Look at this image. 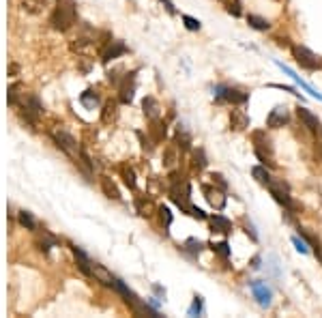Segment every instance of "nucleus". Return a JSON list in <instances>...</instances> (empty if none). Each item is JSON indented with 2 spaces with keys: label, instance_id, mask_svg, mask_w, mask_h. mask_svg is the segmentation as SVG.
I'll return each mask as SVG.
<instances>
[{
  "label": "nucleus",
  "instance_id": "22",
  "mask_svg": "<svg viewBox=\"0 0 322 318\" xmlns=\"http://www.w3.org/2000/svg\"><path fill=\"white\" fill-rule=\"evenodd\" d=\"M93 277L97 282H101L103 286H114V282H116V277L112 275L103 265H97V262L93 265Z\"/></svg>",
  "mask_w": 322,
  "mask_h": 318
},
{
  "label": "nucleus",
  "instance_id": "11",
  "mask_svg": "<svg viewBox=\"0 0 322 318\" xmlns=\"http://www.w3.org/2000/svg\"><path fill=\"white\" fill-rule=\"evenodd\" d=\"M133 93H135V71L127 73L123 77V82L118 84V99H120V103H131L133 101Z\"/></svg>",
  "mask_w": 322,
  "mask_h": 318
},
{
  "label": "nucleus",
  "instance_id": "23",
  "mask_svg": "<svg viewBox=\"0 0 322 318\" xmlns=\"http://www.w3.org/2000/svg\"><path fill=\"white\" fill-rule=\"evenodd\" d=\"M168 133V125L161 121V118H155V121H150V127H148V136L152 138V142H161L166 138Z\"/></svg>",
  "mask_w": 322,
  "mask_h": 318
},
{
  "label": "nucleus",
  "instance_id": "3",
  "mask_svg": "<svg viewBox=\"0 0 322 318\" xmlns=\"http://www.w3.org/2000/svg\"><path fill=\"white\" fill-rule=\"evenodd\" d=\"M18 103H20L22 118H26V123L30 125H35L39 121V116L43 114V103L35 93H24Z\"/></svg>",
  "mask_w": 322,
  "mask_h": 318
},
{
  "label": "nucleus",
  "instance_id": "37",
  "mask_svg": "<svg viewBox=\"0 0 322 318\" xmlns=\"http://www.w3.org/2000/svg\"><path fill=\"white\" fill-rule=\"evenodd\" d=\"M211 250L217 254V256H221L223 260L230 256V245L228 241H219V243H211Z\"/></svg>",
  "mask_w": 322,
  "mask_h": 318
},
{
  "label": "nucleus",
  "instance_id": "20",
  "mask_svg": "<svg viewBox=\"0 0 322 318\" xmlns=\"http://www.w3.org/2000/svg\"><path fill=\"white\" fill-rule=\"evenodd\" d=\"M82 28H84V33L77 35L73 41H71V50H82V47H86L91 41H95V33L91 30V26H88V24H82Z\"/></svg>",
  "mask_w": 322,
  "mask_h": 318
},
{
  "label": "nucleus",
  "instance_id": "15",
  "mask_svg": "<svg viewBox=\"0 0 322 318\" xmlns=\"http://www.w3.org/2000/svg\"><path fill=\"white\" fill-rule=\"evenodd\" d=\"M142 112H144V116H146L148 121H155V118H159L161 116L159 101L155 97H150V95H146V97L142 99Z\"/></svg>",
  "mask_w": 322,
  "mask_h": 318
},
{
  "label": "nucleus",
  "instance_id": "21",
  "mask_svg": "<svg viewBox=\"0 0 322 318\" xmlns=\"http://www.w3.org/2000/svg\"><path fill=\"white\" fill-rule=\"evenodd\" d=\"M135 211H138L142 217H150L152 213L157 211V206H155V202H152L150 198H146V196H138V198H135Z\"/></svg>",
  "mask_w": 322,
  "mask_h": 318
},
{
  "label": "nucleus",
  "instance_id": "6",
  "mask_svg": "<svg viewBox=\"0 0 322 318\" xmlns=\"http://www.w3.org/2000/svg\"><path fill=\"white\" fill-rule=\"evenodd\" d=\"M249 95L240 89H234V86H217L215 89V101L219 103H232V106H243L247 103Z\"/></svg>",
  "mask_w": 322,
  "mask_h": 318
},
{
  "label": "nucleus",
  "instance_id": "8",
  "mask_svg": "<svg viewBox=\"0 0 322 318\" xmlns=\"http://www.w3.org/2000/svg\"><path fill=\"white\" fill-rule=\"evenodd\" d=\"M269 192H271V196L275 198V200L284 206V209H288V211H292L294 206H292V198H290V187H288V183H284V181H279V179H271V183H269Z\"/></svg>",
  "mask_w": 322,
  "mask_h": 318
},
{
  "label": "nucleus",
  "instance_id": "29",
  "mask_svg": "<svg viewBox=\"0 0 322 318\" xmlns=\"http://www.w3.org/2000/svg\"><path fill=\"white\" fill-rule=\"evenodd\" d=\"M120 177H123L125 185H127L129 189H135V187H138V181H135V170H133L129 164L120 166Z\"/></svg>",
  "mask_w": 322,
  "mask_h": 318
},
{
  "label": "nucleus",
  "instance_id": "24",
  "mask_svg": "<svg viewBox=\"0 0 322 318\" xmlns=\"http://www.w3.org/2000/svg\"><path fill=\"white\" fill-rule=\"evenodd\" d=\"M183 250L189 254V256H200V254L204 252V243L200 241V238H196V236H189L187 241L183 243Z\"/></svg>",
  "mask_w": 322,
  "mask_h": 318
},
{
  "label": "nucleus",
  "instance_id": "43",
  "mask_svg": "<svg viewBox=\"0 0 322 318\" xmlns=\"http://www.w3.org/2000/svg\"><path fill=\"white\" fill-rule=\"evenodd\" d=\"M292 243H294V248L299 250L301 254H307V252H309V245H307V241H305V238H299V236H292Z\"/></svg>",
  "mask_w": 322,
  "mask_h": 318
},
{
  "label": "nucleus",
  "instance_id": "16",
  "mask_svg": "<svg viewBox=\"0 0 322 318\" xmlns=\"http://www.w3.org/2000/svg\"><path fill=\"white\" fill-rule=\"evenodd\" d=\"M71 252H73V258H75V265H77L79 271H82L84 275H93V262H91V258H88L86 254L77 248V245H71Z\"/></svg>",
  "mask_w": 322,
  "mask_h": 318
},
{
  "label": "nucleus",
  "instance_id": "50",
  "mask_svg": "<svg viewBox=\"0 0 322 318\" xmlns=\"http://www.w3.org/2000/svg\"><path fill=\"white\" fill-rule=\"evenodd\" d=\"M152 290H155L157 295H161V297H166V290L161 288V286H157V284H155V286H152Z\"/></svg>",
  "mask_w": 322,
  "mask_h": 318
},
{
  "label": "nucleus",
  "instance_id": "9",
  "mask_svg": "<svg viewBox=\"0 0 322 318\" xmlns=\"http://www.w3.org/2000/svg\"><path fill=\"white\" fill-rule=\"evenodd\" d=\"M202 194H204V198H206V202L213 206V209H217V211H221V209H225V204H228V196H225V192L223 189H219L217 185H202Z\"/></svg>",
  "mask_w": 322,
  "mask_h": 318
},
{
  "label": "nucleus",
  "instance_id": "4",
  "mask_svg": "<svg viewBox=\"0 0 322 318\" xmlns=\"http://www.w3.org/2000/svg\"><path fill=\"white\" fill-rule=\"evenodd\" d=\"M172 187H170V198L172 202L179 206L181 211H185V206L189 204V198H191V187L187 181H179V174H172Z\"/></svg>",
  "mask_w": 322,
  "mask_h": 318
},
{
  "label": "nucleus",
  "instance_id": "30",
  "mask_svg": "<svg viewBox=\"0 0 322 318\" xmlns=\"http://www.w3.org/2000/svg\"><path fill=\"white\" fill-rule=\"evenodd\" d=\"M252 177L260 183V185H264V187H267L269 183H271V179H273L271 172L267 170V166H254V168H252Z\"/></svg>",
  "mask_w": 322,
  "mask_h": 318
},
{
  "label": "nucleus",
  "instance_id": "38",
  "mask_svg": "<svg viewBox=\"0 0 322 318\" xmlns=\"http://www.w3.org/2000/svg\"><path fill=\"white\" fill-rule=\"evenodd\" d=\"M20 224L26 230H37V221L28 211H20Z\"/></svg>",
  "mask_w": 322,
  "mask_h": 318
},
{
  "label": "nucleus",
  "instance_id": "19",
  "mask_svg": "<svg viewBox=\"0 0 322 318\" xmlns=\"http://www.w3.org/2000/svg\"><path fill=\"white\" fill-rule=\"evenodd\" d=\"M208 224H211L213 232H221V234H230L232 232V221L223 215H213L208 217Z\"/></svg>",
  "mask_w": 322,
  "mask_h": 318
},
{
  "label": "nucleus",
  "instance_id": "27",
  "mask_svg": "<svg viewBox=\"0 0 322 318\" xmlns=\"http://www.w3.org/2000/svg\"><path fill=\"white\" fill-rule=\"evenodd\" d=\"M101 189H103V194H106L110 200H120L118 187L114 185V181H112L110 177H101Z\"/></svg>",
  "mask_w": 322,
  "mask_h": 318
},
{
  "label": "nucleus",
  "instance_id": "32",
  "mask_svg": "<svg viewBox=\"0 0 322 318\" xmlns=\"http://www.w3.org/2000/svg\"><path fill=\"white\" fill-rule=\"evenodd\" d=\"M116 116H118V106H116V101H108L106 106H103L101 121H103V123H112Z\"/></svg>",
  "mask_w": 322,
  "mask_h": 318
},
{
  "label": "nucleus",
  "instance_id": "12",
  "mask_svg": "<svg viewBox=\"0 0 322 318\" xmlns=\"http://www.w3.org/2000/svg\"><path fill=\"white\" fill-rule=\"evenodd\" d=\"M290 121V112L286 106H277L271 110V114L267 116V127H271V129H281L284 125H288Z\"/></svg>",
  "mask_w": 322,
  "mask_h": 318
},
{
  "label": "nucleus",
  "instance_id": "44",
  "mask_svg": "<svg viewBox=\"0 0 322 318\" xmlns=\"http://www.w3.org/2000/svg\"><path fill=\"white\" fill-rule=\"evenodd\" d=\"M269 269H271V273L279 277V267H277V258L275 256H269Z\"/></svg>",
  "mask_w": 322,
  "mask_h": 318
},
{
  "label": "nucleus",
  "instance_id": "33",
  "mask_svg": "<svg viewBox=\"0 0 322 318\" xmlns=\"http://www.w3.org/2000/svg\"><path fill=\"white\" fill-rule=\"evenodd\" d=\"M157 213H159V221H161V228H164V232H168V228L172 226V219H174L172 211L168 209V206H159V209H157Z\"/></svg>",
  "mask_w": 322,
  "mask_h": 318
},
{
  "label": "nucleus",
  "instance_id": "48",
  "mask_svg": "<svg viewBox=\"0 0 322 318\" xmlns=\"http://www.w3.org/2000/svg\"><path fill=\"white\" fill-rule=\"evenodd\" d=\"M245 228H247V230H245V232H247L249 236H252V238H254V241H258V234H256V230H254V226H252V221H249V224H245Z\"/></svg>",
  "mask_w": 322,
  "mask_h": 318
},
{
  "label": "nucleus",
  "instance_id": "18",
  "mask_svg": "<svg viewBox=\"0 0 322 318\" xmlns=\"http://www.w3.org/2000/svg\"><path fill=\"white\" fill-rule=\"evenodd\" d=\"M249 127V116L245 110H232L230 112V129L234 131H245Z\"/></svg>",
  "mask_w": 322,
  "mask_h": 318
},
{
  "label": "nucleus",
  "instance_id": "10",
  "mask_svg": "<svg viewBox=\"0 0 322 318\" xmlns=\"http://www.w3.org/2000/svg\"><path fill=\"white\" fill-rule=\"evenodd\" d=\"M249 286H252V292H254V297H256V301H258V305L271 307V303H273V290L267 286V282L254 280Z\"/></svg>",
  "mask_w": 322,
  "mask_h": 318
},
{
  "label": "nucleus",
  "instance_id": "42",
  "mask_svg": "<svg viewBox=\"0 0 322 318\" xmlns=\"http://www.w3.org/2000/svg\"><path fill=\"white\" fill-rule=\"evenodd\" d=\"M211 179H213V185H217L219 189H228V183H225V179H223V174H219V172H213L211 174Z\"/></svg>",
  "mask_w": 322,
  "mask_h": 318
},
{
  "label": "nucleus",
  "instance_id": "1",
  "mask_svg": "<svg viewBox=\"0 0 322 318\" xmlns=\"http://www.w3.org/2000/svg\"><path fill=\"white\" fill-rule=\"evenodd\" d=\"M77 22V5L75 0H56V7L50 15V24L54 30L67 33L69 28H73Z\"/></svg>",
  "mask_w": 322,
  "mask_h": 318
},
{
  "label": "nucleus",
  "instance_id": "41",
  "mask_svg": "<svg viewBox=\"0 0 322 318\" xmlns=\"http://www.w3.org/2000/svg\"><path fill=\"white\" fill-rule=\"evenodd\" d=\"M183 24H185L187 30H191V33H198L200 26H202V24H200L196 18H191V15H183Z\"/></svg>",
  "mask_w": 322,
  "mask_h": 318
},
{
  "label": "nucleus",
  "instance_id": "17",
  "mask_svg": "<svg viewBox=\"0 0 322 318\" xmlns=\"http://www.w3.org/2000/svg\"><path fill=\"white\" fill-rule=\"evenodd\" d=\"M275 65H277V67H279L281 71H284V73H286V75H290V77H292V80H294V82H296V84H299V86H301V89H303L305 93H309V95H311V97H313V99H318V101H322V95H320V93H316V91H313V89H311V86H309V84H305V82H303V80H301V75H296V73H294V71H292V69H290V67H286V65H284V62H275Z\"/></svg>",
  "mask_w": 322,
  "mask_h": 318
},
{
  "label": "nucleus",
  "instance_id": "5",
  "mask_svg": "<svg viewBox=\"0 0 322 318\" xmlns=\"http://www.w3.org/2000/svg\"><path fill=\"white\" fill-rule=\"evenodd\" d=\"M52 138H54V142H56V146H58L60 150H64L71 159H79V155H82V150H79V146H77V140L71 136V133H67L64 129H56V131H52Z\"/></svg>",
  "mask_w": 322,
  "mask_h": 318
},
{
  "label": "nucleus",
  "instance_id": "7",
  "mask_svg": "<svg viewBox=\"0 0 322 318\" xmlns=\"http://www.w3.org/2000/svg\"><path fill=\"white\" fill-rule=\"evenodd\" d=\"M290 50H292L294 60L299 62V65H301L303 69H307V71H316V69L320 67L318 56L309 50V47H305V45H290Z\"/></svg>",
  "mask_w": 322,
  "mask_h": 318
},
{
  "label": "nucleus",
  "instance_id": "26",
  "mask_svg": "<svg viewBox=\"0 0 322 318\" xmlns=\"http://www.w3.org/2000/svg\"><path fill=\"white\" fill-rule=\"evenodd\" d=\"M79 103H82L86 110H95L97 106H99V95H97V91L88 89V91H84L82 95H79Z\"/></svg>",
  "mask_w": 322,
  "mask_h": 318
},
{
  "label": "nucleus",
  "instance_id": "28",
  "mask_svg": "<svg viewBox=\"0 0 322 318\" xmlns=\"http://www.w3.org/2000/svg\"><path fill=\"white\" fill-rule=\"evenodd\" d=\"M206 164H208V159H206L204 148H196V150H193V153H191V168L198 170V172H202L206 168Z\"/></svg>",
  "mask_w": 322,
  "mask_h": 318
},
{
  "label": "nucleus",
  "instance_id": "39",
  "mask_svg": "<svg viewBox=\"0 0 322 318\" xmlns=\"http://www.w3.org/2000/svg\"><path fill=\"white\" fill-rule=\"evenodd\" d=\"M202 309H204V301H202V297H200V295H196V297H193L191 307L187 309V314L189 316H202Z\"/></svg>",
  "mask_w": 322,
  "mask_h": 318
},
{
  "label": "nucleus",
  "instance_id": "36",
  "mask_svg": "<svg viewBox=\"0 0 322 318\" xmlns=\"http://www.w3.org/2000/svg\"><path fill=\"white\" fill-rule=\"evenodd\" d=\"M185 213H187V215H191L193 219H200V221H204V219H208V215H206V213L202 211V209H200V206H196V204H187V206H185Z\"/></svg>",
  "mask_w": 322,
  "mask_h": 318
},
{
  "label": "nucleus",
  "instance_id": "2",
  "mask_svg": "<svg viewBox=\"0 0 322 318\" xmlns=\"http://www.w3.org/2000/svg\"><path fill=\"white\" fill-rule=\"evenodd\" d=\"M254 153L262 162V166L275 168V157H273V142L267 136V131H254Z\"/></svg>",
  "mask_w": 322,
  "mask_h": 318
},
{
  "label": "nucleus",
  "instance_id": "25",
  "mask_svg": "<svg viewBox=\"0 0 322 318\" xmlns=\"http://www.w3.org/2000/svg\"><path fill=\"white\" fill-rule=\"evenodd\" d=\"M247 24L254 30H260V33H267V30L271 28V22L267 18H262V15H254V13L247 15Z\"/></svg>",
  "mask_w": 322,
  "mask_h": 318
},
{
  "label": "nucleus",
  "instance_id": "45",
  "mask_svg": "<svg viewBox=\"0 0 322 318\" xmlns=\"http://www.w3.org/2000/svg\"><path fill=\"white\" fill-rule=\"evenodd\" d=\"M174 159H176V153H174V146H170V148L166 150V162H164V164H168V166H170V164H174Z\"/></svg>",
  "mask_w": 322,
  "mask_h": 318
},
{
  "label": "nucleus",
  "instance_id": "35",
  "mask_svg": "<svg viewBox=\"0 0 322 318\" xmlns=\"http://www.w3.org/2000/svg\"><path fill=\"white\" fill-rule=\"evenodd\" d=\"M225 5V11H228L232 18H240L243 15V5H240V0H223Z\"/></svg>",
  "mask_w": 322,
  "mask_h": 318
},
{
  "label": "nucleus",
  "instance_id": "14",
  "mask_svg": "<svg viewBox=\"0 0 322 318\" xmlns=\"http://www.w3.org/2000/svg\"><path fill=\"white\" fill-rule=\"evenodd\" d=\"M296 116H299V121L303 123V127H307L309 131H320V118L311 112V110L299 106L296 108Z\"/></svg>",
  "mask_w": 322,
  "mask_h": 318
},
{
  "label": "nucleus",
  "instance_id": "47",
  "mask_svg": "<svg viewBox=\"0 0 322 318\" xmlns=\"http://www.w3.org/2000/svg\"><path fill=\"white\" fill-rule=\"evenodd\" d=\"M159 3H161V7H166V11L170 13V15H174V13H176V7L170 3V0H159Z\"/></svg>",
  "mask_w": 322,
  "mask_h": 318
},
{
  "label": "nucleus",
  "instance_id": "49",
  "mask_svg": "<svg viewBox=\"0 0 322 318\" xmlns=\"http://www.w3.org/2000/svg\"><path fill=\"white\" fill-rule=\"evenodd\" d=\"M260 262H262V258H260V256H254V260H252V269H260V267H262Z\"/></svg>",
  "mask_w": 322,
  "mask_h": 318
},
{
  "label": "nucleus",
  "instance_id": "31",
  "mask_svg": "<svg viewBox=\"0 0 322 318\" xmlns=\"http://www.w3.org/2000/svg\"><path fill=\"white\" fill-rule=\"evenodd\" d=\"M56 245H58V238L52 236L50 232H43V238H39V241H37V248L41 250L43 254H47L52 248H56Z\"/></svg>",
  "mask_w": 322,
  "mask_h": 318
},
{
  "label": "nucleus",
  "instance_id": "46",
  "mask_svg": "<svg viewBox=\"0 0 322 318\" xmlns=\"http://www.w3.org/2000/svg\"><path fill=\"white\" fill-rule=\"evenodd\" d=\"M273 89H279V91H284V93H292V95H296V97H299V93H296L292 86H284V84H271Z\"/></svg>",
  "mask_w": 322,
  "mask_h": 318
},
{
  "label": "nucleus",
  "instance_id": "13",
  "mask_svg": "<svg viewBox=\"0 0 322 318\" xmlns=\"http://www.w3.org/2000/svg\"><path fill=\"white\" fill-rule=\"evenodd\" d=\"M123 54H127V45L123 41H114V39H112V41L101 50V62L103 65H108L110 60L123 56Z\"/></svg>",
  "mask_w": 322,
  "mask_h": 318
},
{
  "label": "nucleus",
  "instance_id": "40",
  "mask_svg": "<svg viewBox=\"0 0 322 318\" xmlns=\"http://www.w3.org/2000/svg\"><path fill=\"white\" fill-rule=\"evenodd\" d=\"M22 89V84L20 82H15L9 86V95H7V101H9V106H18V101H20V91Z\"/></svg>",
  "mask_w": 322,
  "mask_h": 318
},
{
  "label": "nucleus",
  "instance_id": "34",
  "mask_svg": "<svg viewBox=\"0 0 322 318\" xmlns=\"http://www.w3.org/2000/svg\"><path fill=\"white\" fill-rule=\"evenodd\" d=\"M176 146L183 148V150H189V148H191V136L183 129V127H179V129H176Z\"/></svg>",
  "mask_w": 322,
  "mask_h": 318
}]
</instances>
